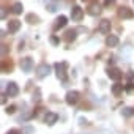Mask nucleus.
Instances as JSON below:
<instances>
[{
    "label": "nucleus",
    "instance_id": "1",
    "mask_svg": "<svg viewBox=\"0 0 134 134\" xmlns=\"http://www.w3.org/2000/svg\"><path fill=\"white\" fill-rule=\"evenodd\" d=\"M54 68H55L57 77L60 81H66V70H68V63H66V62H57L54 65Z\"/></svg>",
    "mask_w": 134,
    "mask_h": 134
},
{
    "label": "nucleus",
    "instance_id": "2",
    "mask_svg": "<svg viewBox=\"0 0 134 134\" xmlns=\"http://www.w3.org/2000/svg\"><path fill=\"white\" fill-rule=\"evenodd\" d=\"M79 98H81V93L77 92V90H71V92H68L66 93V103H68L70 106H74V104H77L79 103Z\"/></svg>",
    "mask_w": 134,
    "mask_h": 134
},
{
    "label": "nucleus",
    "instance_id": "3",
    "mask_svg": "<svg viewBox=\"0 0 134 134\" xmlns=\"http://www.w3.org/2000/svg\"><path fill=\"white\" fill-rule=\"evenodd\" d=\"M49 73H51V66L47 63H40L36 66V74H38V77H46V76H49Z\"/></svg>",
    "mask_w": 134,
    "mask_h": 134
},
{
    "label": "nucleus",
    "instance_id": "4",
    "mask_svg": "<svg viewBox=\"0 0 134 134\" xmlns=\"http://www.w3.org/2000/svg\"><path fill=\"white\" fill-rule=\"evenodd\" d=\"M82 18H84V11H82V8L77 7V5H74V7L71 8V19L76 21V22H81Z\"/></svg>",
    "mask_w": 134,
    "mask_h": 134
},
{
    "label": "nucleus",
    "instance_id": "5",
    "mask_svg": "<svg viewBox=\"0 0 134 134\" xmlns=\"http://www.w3.org/2000/svg\"><path fill=\"white\" fill-rule=\"evenodd\" d=\"M87 11H88V14H92V16H98V14L101 13V5L98 3V0H93V2H90Z\"/></svg>",
    "mask_w": 134,
    "mask_h": 134
},
{
    "label": "nucleus",
    "instance_id": "6",
    "mask_svg": "<svg viewBox=\"0 0 134 134\" xmlns=\"http://www.w3.org/2000/svg\"><path fill=\"white\" fill-rule=\"evenodd\" d=\"M21 68H22V71L29 73V71L33 68V58H32V57H25V58H22V60H21Z\"/></svg>",
    "mask_w": 134,
    "mask_h": 134
},
{
    "label": "nucleus",
    "instance_id": "7",
    "mask_svg": "<svg viewBox=\"0 0 134 134\" xmlns=\"http://www.w3.org/2000/svg\"><path fill=\"white\" fill-rule=\"evenodd\" d=\"M7 95H8L10 98H14V96L19 95V87H18L16 82H10V84H8V87H7Z\"/></svg>",
    "mask_w": 134,
    "mask_h": 134
},
{
    "label": "nucleus",
    "instance_id": "8",
    "mask_svg": "<svg viewBox=\"0 0 134 134\" xmlns=\"http://www.w3.org/2000/svg\"><path fill=\"white\" fill-rule=\"evenodd\" d=\"M118 16H120L121 19H132V18H134V13H132V10H129L128 7H121V8L118 10Z\"/></svg>",
    "mask_w": 134,
    "mask_h": 134
},
{
    "label": "nucleus",
    "instance_id": "9",
    "mask_svg": "<svg viewBox=\"0 0 134 134\" xmlns=\"http://www.w3.org/2000/svg\"><path fill=\"white\" fill-rule=\"evenodd\" d=\"M107 76H109L112 81L118 82V81L121 79V76H123V74H121V71H120L118 68H109V70H107Z\"/></svg>",
    "mask_w": 134,
    "mask_h": 134
},
{
    "label": "nucleus",
    "instance_id": "10",
    "mask_svg": "<svg viewBox=\"0 0 134 134\" xmlns=\"http://www.w3.org/2000/svg\"><path fill=\"white\" fill-rule=\"evenodd\" d=\"M57 120H58V115H57V114H54V112H47V114L44 115V123H46V125H49V126L55 125V123H57Z\"/></svg>",
    "mask_w": 134,
    "mask_h": 134
},
{
    "label": "nucleus",
    "instance_id": "11",
    "mask_svg": "<svg viewBox=\"0 0 134 134\" xmlns=\"http://www.w3.org/2000/svg\"><path fill=\"white\" fill-rule=\"evenodd\" d=\"M76 36H77V30H74V29H70V30H66V32H65V36H63V40H65L66 43H71V41H74V40H76Z\"/></svg>",
    "mask_w": 134,
    "mask_h": 134
},
{
    "label": "nucleus",
    "instance_id": "12",
    "mask_svg": "<svg viewBox=\"0 0 134 134\" xmlns=\"http://www.w3.org/2000/svg\"><path fill=\"white\" fill-rule=\"evenodd\" d=\"M98 29H99V32H101V33H104V35H106V33H109V32H110V21L103 19V21L99 22V27H98Z\"/></svg>",
    "mask_w": 134,
    "mask_h": 134
},
{
    "label": "nucleus",
    "instance_id": "13",
    "mask_svg": "<svg viewBox=\"0 0 134 134\" xmlns=\"http://www.w3.org/2000/svg\"><path fill=\"white\" fill-rule=\"evenodd\" d=\"M118 43H120V40L117 35H109L106 38V46H109V47H115V46H118Z\"/></svg>",
    "mask_w": 134,
    "mask_h": 134
},
{
    "label": "nucleus",
    "instance_id": "14",
    "mask_svg": "<svg viewBox=\"0 0 134 134\" xmlns=\"http://www.w3.org/2000/svg\"><path fill=\"white\" fill-rule=\"evenodd\" d=\"M19 29H21V22L19 21H10L8 22V32L10 33H16V32H19Z\"/></svg>",
    "mask_w": 134,
    "mask_h": 134
},
{
    "label": "nucleus",
    "instance_id": "15",
    "mask_svg": "<svg viewBox=\"0 0 134 134\" xmlns=\"http://www.w3.org/2000/svg\"><path fill=\"white\" fill-rule=\"evenodd\" d=\"M66 22H68V18L66 16H58L57 18V21H55V30H58V29H63L65 25H66Z\"/></svg>",
    "mask_w": 134,
    "mask_h": 134
},
{
    "label": "nucleus",
    "instance_id": "16",
    "mask_svg": "<svg viewBox=\"0 0 134 134\" xmlns=\"http://www.w3.org/2000/svg\"><path fill=\"white\" fill-rule=\"evenodd\" d=\"M123 88H125V87H123L121 84H118V82H115V84L112 85V93H114L115 96H120V95L123 93Z\"/></svg>",
    "mask_w": 134,
    "mask_h": 134
},
{
    "label": "nucleus",
    "instance_id": "17",
    "mask_svg": "<svg viewBox=\"0 0 134 134\" xmlns=\"http://www.w3.org/2000/svg\"><path fill=\"white\" fill-rule=\"evenodd\" d=\"M22 10H24V7H22V3H21V2H16V3L13 5V8H11V11H13L14 14H21V13H22Z\"/></svg>",
    "mask_w": 134,
    "mask_h": 134
},
{
    "label": "nucleus",
    "instance_id": "18",
    "mask_svg": "<svg viewBox=\"0 0 134 134\" xmlns=\"http://www.w3.org/2000/svg\"><path fill=\"white\" fill-rule=\"evenodd\" d=\"M121 115L123 117H132L134 115V107H125L121 110Z\"/></svg>",
    "mask_w": 134,
    "mask_h": 134
},
{
    "label": "nucleus",
    "instance_id": "19",
    "mask_svg": "<svg viewBox=\"0 0 134 134\" xmlns=\"http://www.w3.org/2000/svg\"><path fill=\"white\" fill-rule=\"evenodd\" d=\"M25 21H27L29 24H36V22H38L40 19H38V16H35V14H27Z\"/></svg>",
    "mask_w": 134,
    "mask_h": 134
},
{
    "label": "nucleus",
    "instance_id": "20",
    "mask_svg": "<svg viewBox=\"0 0 134 134\" xmlns=\"http://www.w3.org/2000/svg\"><path fill=\"white\" fill-rule=\"evenodd\" d=\"M7 112H8V114H14V112H16V106H8V107H7Z\"/></svg>",
    "mask_w": 134,
    "mask_h": 134
},
{
    "label": "nucleus",
    "instance_id": "21",
    "mask_svg": "<svg viewBox=\"0 0 134 134\" xmlns=\"http://www.w3.org/2000/svg\"><path fill=\"white\" fill-rule=\"evenodd\" d=\"M47 10H49L51 13H54V11H57V7H55V5H51V3H47Z\"/></svg>",
    "mask_w": 134,
    "mask_h": 134
},
{
    "label": "nucleus",
    "instance_id": "22",
    "mask_svg": "<svg viewBox=\"0 0 134 134\" xmlns=\"http://www.w3.org/2000/svg\"><path fill=\"white\" fill-rule=\"evenodd\" d=\"M51 43H52V44H58V43H60V40H58L57 36H52V38H51Z\"/></svg>",
    "mask_w": 134,
    "mask_h": 134
},
{
    "label": "nucleus",
    "instance_id": "23",
    "mask_svg": "<svg viewBox=\"0 0 134 134\" xmlns=\"http://www.w3.org/2000/svg\"><path fill=\"white\" fill-rule=\"evenodd\" d=\"M115 2H114V0H106V2H104V7H112Z\"/></svg>",
    "mask_w": 134,
    "mask_h": 134
},
{
    "label": "nucleus",
    "instance_id": "24",
    "mask_svg": "<svg viewBox=\"0 0 134 134\" xmlns=\"http://www.w3.org/2000/svg\"><path fill=\"white\" fill-rule=\"evenodd\" d=\"M33 101H40V90H36V95H33Z\"/></svg>",
    "mask_w": 134,
    "mask_h": 134
},
{
    "label": "nucleus",
    "instance_id": "25",
    "mask_svg": "<svg viewBox=\"0 0 134 134\" xmlns=\"http://www.w3.org/2000/svg\"><path fill=\"white\" fill-rule=\"evenodd\" d=\"M24 132H25V134H30V132H33V128H30V126H27V128L24 129Z\"/></svg>",
    "mask_w": 134,
    "mask_h": 134
},
{
    "label": "nucleus",
    "instance_id": "26",
    "mask_svg": "<svg viewBox=\"0 0 134 134\" xmlns=\"http://www.w3.org/2000/svg\"><path fill=\"white\" fill-rule=\"evenodd\" d=\"M7 134H21V131H18V129H10Z\"/></svg>",
    "mask_w": 134,
    "mask_h": 134
},
{
    "label": "nucleus",
    "instance_id": "27",
    "mask_svg": "<svg viewBox=\"0 0 134 134\" xmlns=\"http://www.w3.org/2000/svg\"><path fill=\"white\" fill-rule=\"evenodd\" d=\"M134 79V71H129V74H128V81H132Z\"/></svg>",
    "mask_w": 134,
    "mask_h": 134
},
{
    "label": "nucleus",
    "instance_id": "28",
    "mask_svg": "<svg viewBox=\"0 0 134 134\" xmlns=\"http://www.w3.org/2000/svg\"><path fill=\"white\" fill-rule=\"evenodd\" d=\"M7 18V8H2V19Z\"/></svg>",
    "mask_w": 134,
    "mask_h": 134
},
{
    "label": "nucleus",
    "instance_id": "29",
    "mask_svg": "<svg viewBox=\"0 0 134 134\" xmlns=\"http://www.w3.org/2000/svg\"><path fill=\"white\" fill-rule=\"evenodd\" d=\"M132 85H134V84H131V82H129V84H128V87H126V90H128V92H131V90H132V88H134V87H132Z\"/></svg>",
    "mask_w": 134,
    "mask_h": 134
},
{
    "label": "nucleus",
    "instance_id": "30",
    "mask_svg": "<svg viewBox=\"0 0 134 134\" xmlns=\"http://www.w3.org/2000/svg\"><path fill=\"white\" fill-rule=\"evenodd\" d=\"M85 123H87V120H85V118H81V120H79V125H85Z\"/></svg>",
    "mask_w": 134,
    "mask_h": 134
},
{
    "label": "nucleus",
    "instance_id": "31",
    "mask_svg": "<svg viewBox=\"0 0 134 134\" xmlns=\"http://www.w3.org/2000/svg\"><path fill=\"white\" fill-rule=\"evenodd\" d=\"M44 2H46V3H49V0H44Z\"/></svg>",
    "mask_w": 134,
    "mask_h": 134
},
{
    "label": "nucleus",
    "instance_id": "32",
    "mask_svg": "<svg viewBox=\"0 0 134 134\" xmlns=\"http://www.w3.org/2000/svg\"><path fill=\"white\" fill-rule=\"evenodd\" d=\"M55 2H58V0H55Z\"/></svg>",
    "mask_w": 134,
    "mask_h": 134
}]
</instances>
